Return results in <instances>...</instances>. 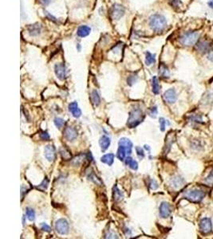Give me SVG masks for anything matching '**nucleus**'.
Segmentation results:
<instances>
[{"label": "nucleus", "instance_id": "19", "mask_svg": "<svg viewBox=\"0 0 213 239\" xmlns=\"http://www.w3.org/2000/svg\"><path fill=\"white\" fill-rule=\"evenodd\" d=\"M110 139L106 136H103L101 137L99 140V144L102 148V151H106L110 145Z\"/></svg>", "mask_w": 213, "mask_h": 239}, {"label": "nucleus", "instance_id": "13", "mask_svg": "<svg viewBox=\"0 0 213 239\" xmlns=\"http://www.w3.org/2000/svg\"><path fill=\"white\" fill-rule=\"evenodd\" d=\"M64 136L69 141H74L78 136V132L72 127H68L65 129Z\"/></svg>", "mask_w": 213, "mask_h": 239}, {"label": "nucleus", "instance_id": "6", "mask_svg": "<svg viewBox=\"0 0 213 239\" xmlns=\"http://www.w3.org/2000/svg\"><path fill=\"white\" fill-rule=\"evenodd\" d=\"M55 230L60 234H66L69 232V223L64 219H58L55 223Z\"/></svg>", "mask_w": 213, "mask_h": 239}, {"label": "nucleus", "instance_id": "37", "mask_svg": "<svg viewBox=\"0 0 213 239\" xmlns=\"http://www.w3.org/2000/svg\"><path fill=\"white\" fill-rule=\"evenodd\" d=\"M160 124H161V130L162 132H164V131L165 130L166 121L163 117L160 118Z\"/></svg>", "mask_w": 213, "mask_h": 239}, {"label": "nucleus", "instance_id": "27", "mask_svg": "<svg viewBox=\"0 0 213 239\" xmlns=\"http://www.w3.org/2000/svg\"><path fill=\"white\" fill-rule=\"evenodd\" d=\"M114 198L117 202L123 199V194H122L120 190L118 189L117 186H115L114 187Z\"/></svg>", "mask_w": 213, "mask_h": 239}, {"label": "nucleus", "instance_id": "7", "mask_svg": "<svg viewBox=\"0 0 213 239\" xmlns=\"http://www.w3.org/2000/svg\"><path fill=\"white\" fill-rule=\"evenodd\" d=\"M200 230L201 233L204 234L211 233L212 230V223H211V219L208 218L201 219L200 223Z\"/></svg>", "mask_w": 213, "mask_h": 239}, {"label": "nucleus", "instance_id": "2", "mask_svg": "<svg viewBox=\"0 0 213 239\" xmlns=\"http://www.w3.org/2000/svg\"><path fill=\"white\" fill-rule=\"evenodd\" d=\"M144 117H145V116H144L142 110L139 107H134L129 113V117L128 119L127 125L130 128H135L136 126H137L140 123L142 122Z\"/></svg>", "mask_w": 213, "mask_h": 239}, {"label": "nucleus", "instance_id": "39", "mask_svg": "<svg viewBox=\"0 0 213 239\" xmlns=\"http://www.w3.org/2000/svg\"><path fill=\"white\" fill-rule=\"evenodd\" d=\"M41 228L42 230L45 231V232H50V231H51V228L50 227V226H48L46 223H42Z\"/></svg>", "mask_w": 213, "mask_h": 239}, {"label": "nucleus", "instance_id": "36", "mask_svg": "<svg viewBox=\"0 0 213 239\" xmlns=\"http://www.w3.org/2000/svg\"><path fill=\"white\" fill-rule=\"evenodd\" d=\"M40 138L42 140H50V136L46 132H42L40 134Z\"/></svg>", "mask_w": 213, "mask_h": 239}, {"label": "nucleus", "instance_id": "20", "mask_svg": "<svg viewBox=\"0 0 213 239\" xmlns=\"http://www.w3.org/2000/svg\"><path fill=\"white\" fill-rule=\"evenodd\" d=\"M114 157L115 156H114V154L110 153V154H107V155H103V156L101 158V161H102V163H106V164L109 165V166H111V165L114 163Z\"/></svg>", "mask_w": 213, "mask_h": 239}, {"label": "nucleus", "instance_id": "33", "mask_svg": "<svg viewBox=\"0 0 213 239\" xmlns=\"http://www.w3.org/2000/svg\"><path fill=\"white\" fill-rule=\"evenodd\" d=\"M61 155H62V158L65 159H69L71 157L70 152L69 151L66 150V149H62V150L61 151Z\"/></svg>", "mask_w": 213, "mask_h": 239}, {"label": "nucleus", "instance_id": "29", "mask_svg": "<svg viewBox=\"0 0 213 239\" xmlns=\"http://www.w3.org/2000/svg\"><path fill=\"white\" fill-rule=\"evenodd\" d=\"M54 124H55L56 127H57L58 128H59V129H61L62 128H63V126H64V124H65L64 120L62 119V118H59V117H56L55 119H54Z\"/></svg>", "mask_w": 213, "mask_h": 239}, {"label": "nucleus", "instance_id": "11", "mask_svg": "<svg viewBox=\"0 0 213 239\" xmlns=\"http://www.w3.org/2000/svg\"><path fill=\"white\" fill-rule=\"evenodd\" d=\"M172 212L171 210V206H170L169 203H168L166 202H163L160 206V215L163 219H167L170 216Z\"/></svg>", "mask_w": 213, "mask_h": 239}, {"label": "nucleus", "instance_id": "10", "mask_svg": "<svg viewBox=\"0 0 213 239\" xmlns=\"http://www.w3.org/2000/svg\"><path fill=\"white\" fill-rule=\"evenodd\" d=\"M27 31H28V34L31 37H37L41 34L42 27L39 23H34V24L28 26Z\"/></svg>", "mask_w": 213, "mask_h": 239}, {"label": "nucleus", "instance_id": "26", "mask_svg": "<svg viewBox=\"0 0 213 239\" xmlns=\"http://www.w3.org/2000/svg\"><path fill=\"white\" fill-rule=\"evenodd\" d=\"M127 155V152H126V149L124 147L122 146H120L119 145V147H118V150H117V158L120 160L123 161L125 159V155Z\"/></svg>", "mask_w": 213, "mask_h": 239}, {"label": "nucleus", "instance_id": "35", "mask_svg": "<svg viewBox=\"0 0 213 239\" xmlns=\"http://www.w3.org/2000/svg\"><path fill=\"white\" fill-rule=\"evenodd\" d=\"M44 15H46V17H47L48 19H50V20H51L52 22H54V23H58V20H57V19H56L55 17L54 16H53V15H50V13L48 12V11H46V10H44Z\"/></svg>", "mask_w": 213, "mask_h": 239}, {"label": "nucleus", "instance_id": "40", "mask_svg": "<svg viewBox=\"0 0 213 239\" xmlns=\"http://www.w3.org/2000/svg\"><path fill=\"white\" fill-rule=\"evenodd\" d=\"M157 114V107H153L152 108L150 109V112H149V115L151 116L152 117H156V116Z\"/></svg>", "mask_w": 213, "mask_h": 239}, {"label": "nucleus", "instance_id": "46", "mask_svg": "<svg viewBox=\"0 0 213 239\" xmlns=\"http://www.w3.org/2000/svg\"><path fill=\"white\" fill-rule=\"evenodd\" d=\"M208 6L211 7V8H213V0H211L210 2H208Z\"/></svg>", "mask_w": 213, "mask_h": 239}, {"label": "nucleus", "instance_id": "45", "mask_svg": "<svg viewBox=\"0 0 213 239\" xmlns=\"http://www.w3.org/2000/svg\"><path fill=\"white\" fill-rule=\"evenodd\" d=\"M170 2H171V3H172V6H179V4H180V0H170Z\"/></svg>", "mask_w": 213, "mask_h": 239}, {"label": "nucleus", "instance_id": "5", "mask_svg": "<svg viewBox=\"0 0 213 239\" xmlns=\"http://www.w3.org/2000/svg\"><path fill=\"white\" fill-rule=\"evenodd\" d=\"M125 13V9L122 5L118 4V3H115L112 6L111 9H110V16H111L112 19L114 20H119L124 16Z\"/></svg>", "mask_w": 213, "mask_h": 239}, {"label": "nucleus", "instance_id": "38", "mask_svg": "<svg viewBox=\"0 0 213 239\" xmlns=\"http://www.w3.org/2000/svg\"><path fill=\"white\" fill-rule=\"evenodd\" d=\"M136 152H137V155H138L140 158H143V157L145 156V153H144V151H143L142 148H139V147H137L136 148Z\"/></svg>", "mask_w": 213, "mask_h": 239}, {"label": "nucleus", "instance_id": "15", "mask_svg": "<svg viewBox=\"0 0 213 239\" xmlns=\"http://www.w3.org/2000/svg\"><path fill=\"white\" fill-rule=\"evenodd\" d=\"M210 46H211V45H210L208 41H200L199 43H197L196 47H197V50H198L200 53H201V54H205V53H208V52L209 51Z\"/></svg>", "mask_w": 213, "mask_h": 239}, {"label": "nucleus", "instance_id": "21", "mask_svg": "<svg viewBox=\"0 0 213 239\" xmlns=\"http://www.w3.org/2000/svg\"><path fill=\"white\" fill-rule=\"evenodd\" d=\"M90 99H91L92 103L95 105V106L99 105L100 102H101V98H100L99 94H98V93H97V91L96 90V89L92 91L91 95H90Z\"/></svg>", "mask_w": 213, "mask_h": 239}, {"label": "nucleus", "instance_id": "1", "mask_svg": "<svg viewBox=\"0 0 213 239\" xmlns=\"http://www.w3.org/2000/svg\"><path fill=\"white\" fill-rule=\"evenodd\" d=\"M149 25L152 30L155 32H161L167 27V20L165 17L162 15L154 14L149 18Z\"/></svg>", "mask_w": 213, "mask_h": 239}, {"label": "nucleus", "instance_id": "32", "mask_svg": "<svg viewBox=\"0 0 213 239\" xmlns=\"http://www.w3.org/2000/svg\"><path fill=\"white\" fill-rule=\"evenodd\" d=\"M85 158V155H78V156H77L76 158H74V159H73V164L75 165V166H78V165H79L81 163H82V161L84 160V159Z\"/></svg>", "mask_w": 213, "mask_h": 239}, {"label": "nucleus", "instance_id": "22", "mask_svg": "<svg viewBox=\"0 0 213 239\" xmlns=\"http://www.w3.org/2000/svg\"><path fill=\"white\" fill-rule=\"evenodd\" d=\"M152 86H153V92L155 94H159L160 90H161V86H160L159 81L157 77H153L152 79Z\"/></svg>", "mask_w": 213, "mask_h": 239}, {"label": "nucleus", "instance_id": "14", "mask_svg": "<svg viewBox=\"0 0 213 239\" xmlns=\"http://www.w3.org/2000/svg\"><path fill=\"white\" fill-rule=\"evenodd\" d=\"M69 111L70 112L72 115L74 116L75 118H78L81 116V111L79 109L78 105L77 102H72L69 105Z\"/></svg>", "mask_w": 213, "mask_h": 239}, {"label": "nucleus", "instance_id": "24", "mask_svg": "<svg viewBox=\"0 0 213 239\" xmlns=\"http://www.w3.org/2000/svg\"><path fill=\"white\" fill-rule=\"evenodd\" d=\"M159 73L161 76V77H164V78H166V77H169V70H168V67L165 65L161 64L160 66Z\"/></svg>", "mask_w": 213, "mask_h": 239}, {"label": "nucleus", "instance_id": "43", "mask_svg": "<svg viewBox=\"0 0 213 239\" xmlns=\"http://www.w3.org/2000/svg\"><path fill=\"white\" fill-rule=\"evenodd\" d=\"M208 59L213 62V50H209L208 52Z\"/></svg>", "mask_w": 213, "mask_h": 239}, {"label": "nucleus", "instance_id": "28", "mask_svg": "<svg viewBox=\"0 0 213 239\" xmlns=\"http://www.w3.org/2000/svg\"><path fill=\"white\" fill-rule=\"evenodd\" d=\"M89 179H90V180H92V181H93L94 184H97V185H99V186L102 185V180H101L99 178L97 177V175H95V174H93V172H92V173L89 175Z\"/></svg>", "mask_w": 213, "mask_h": 239}, {"label": "nucleus", "instance_id": "30", "mask_svg": "<svg viewBox=\"0 0 213 239\" xmlns=\"http://www.w3.org/2000/svg\"><path fill=\"white\" fill-rule=\"evenodd\" d=\"M48 185H49V180L46 178L42 182V184H40L37 188L38 190H40V191H46V190L47 189Z\"/></svg>", "mask_w": 213, "mask_h": 239}, {"label": "nucleus", "instance_id": "34", "mask_svg": "<svg viewBox=\"0 0 213 239\" xmlns=\"http://www.w3.org/2000/svg\"><path fill=\"white\" fill-rule=\"evenodd\" d=\"M137 76H134V75H132V76H129L128 77V79H127V82H128V84L129 85H133L135 82H136V80H137Z\"/></svg>", "mask_w": 213, "mask_h": 239}, {"label": "nucleus", "instance_id": "8", "mask_svg": "<svg viewBox=\"0 0 213 239\" xmlns=\"http://www.w3.org/2000/svg\"><path fill=\"white\" fill-rule=\"evenodd\" d=\"M54 73L58 79L63 80L67 77L66 67L63 63H58L54 66Z\"/></svg>", "mask_w": 213, "mask_h": 239}, {"label": "nucleus", "instance_id": "23", "mask_svg": "<svg viewBox=\"0 0 213 239\" xmlns=\"http://www.w3.org/2000/svg\"><path fill=\"white\" fill-rule=\"evenodd\" d=\"M156 55L153 54H151L150 52L147 51L145 53V64L147 66L153 64L156 62Z\"/></svg>", "mask_w": 213, "mask_h": 239}, {"label": "nucleus", "instance_id": "42", "mask_svg": "<svg viewBox=\"0 0 213 239\" xmlns=\"http://www.w3.org/2000/svg\"><path fill=\"white\" fill-rule=\"evenodd\" d=\"M150 187L153 190H156L157 188L158 187L157 183L155 181V180H151V183H150Z\"/></svg>", "mask_w": 213, "mask_h": 239}, {"label": "nucleus", "instance_id": "25", "mask_svg": "<svg viewBox=\"0 0 213 239\" xmlns=\"http://www.w3.org/2000/svg\"><path fill=\"white\" fill-rule=\"evenodd\" d=\"M125 163L132 170H137V168H138V163H137V162L136 160H134V159H132L131 157H127L126 159H125Z\"/></svg>", "mask_w": 213, "mask_h": 239}, {"label": "nucleus", "instance_id": "41", "mask_svg": "<svg viewBox=\"0 0 213 239\" xmlns=\"http://www.w3.org/2000/svg\"><path fill=\"white\" fill-rule=\"evenodd\" d=\"M206 182H207L208 184H213V171L211 172V174H210V175H209L208 177L207 178V179H206Z\"/></svg>", "mask_w": 213, "mask_h": 239}, {"label": "nucleus", "instance_id": "17", "mask_svg": "<svg viewBox=\"0 0 213 239\" xmlns=\"http://www.w3.org/2000/svg\"><path fill=\"white\" fill-rule=\"evenodd\" d=\"M119 145L120 146L124 147L126 149L127 155L131 154L132 152V143L131 142L130 140L127 138H121L119 140Z\"/></svg>", "mask_w": 213, "mask_h": 239}, {"label": "nucleus", "instance_id": "18", "mask_svg": "<svg viewBox=\"0 0 213 239\" xmlns=\"http://www.w3.org/2000/svg\"><path fill=\"white\" fill-rule=\"evenodd\" d=\"M184 184V179H182L180 176H175V177L172 178L170 180V184L172 185V187H173L174 188H180Z\"/></svg>", "mask_w": 213, "mask_h": 239}, {"label": "nucleus", "instance_id": "16", "mask_svg": "<svg viewBox=\"0 0 213 239\" xmlns=\"http://www.w3.org/2000/svg\"><path fill=\"white\" fill-rule=\"evenodd\" d=\"M90 32H91V28H90V27H88V26L83 25L80 26V27L78 28L77 34L80 37H87V36L90 34Z\"/></svg>", "mask_w": 213, "mask_h": 239}, {"label": "nucleus", "instance_id": "9", "mask_svg": "<svg viewBox=\"0 0 213 239\" xmlns=\"http://www.w3.org/2000/svg\"><path fill=\"white\" fill-rule=\"evenodd\" d=\"M164 99L168 104H173L177 99V95L174 89H169L164 93Z\"/></svg>", "mask_w": 213, "mask_h": 239}, {"label": "nucleus", "instance_id": "31", "mask_svg": "<svg viewBox=\"0 0 213 239\" xmlns=\"http://www.w3.org/2000/svg\"><path fill=\"white\" fill-rule=\"evenodd\" d=\"M27 216L30 221L34 220V219H35V213H34L33 209L31 208L27 209Z\"/></svg>", "mask_w": 213, "mask_h": 239}, {"label": "nucleus", "instance_id": "4", "mask_svg": "<svg viewBox=\"0 0 213 239\" xmlns=\"http://www.w3.org/2000/svg\"><path fill=\"white\" fill-rule=\"evenodd\" d=\"M184 197L185 198H187L188 200L191 201L193 202H200L204 198L205 194L204 192L200 191V190H191V191H188L187 192L184 193Z\"/></svg>", "mask_w": 213, "mask_h": 239}, {"label": "nucleus", "instance_id": "3", "mask_svg": "<svg viewBox=\"0 0 213 239\" xmlns=\"http://www.w3.org/2000/svg\"><path fill=\"white\" fill-rule=\"evenodd\" d=\"M200 34L197 31H189L181 35L180 37V42L185 46H191L197 43Z\"/></svg>", "mask_w": 213, "mask_h": 239}, {"label": "nucleus", "instance_id": "12", "mask_svg": "<svg viewBox=\"0 0 213 239\" xmlns=\"http://www.w3.org/2000/svg\"><path fill=\"white\" fill-rule=\"evenodd\" d=\"M44 155L48 161L53 162L55 159V148L53 145H47L45 148Z\"/></svg>", "mask_w": 213, "mask_h": 239}, {"label": "nucleus", "instance_id": "44", "mask_svg": "<svg viewBox=\"0 0 213 239\" xmlns=\"http://www.w3.org/2000/svg\"><path fill=\"white\" fill-rule=\"evenodd\" d=\"M39 2L40 3H42L43 6H47V5L50 4L51 0H39Z\"/></svg>", "mask_w": 213, "mask_h": 239}]
</instances>
